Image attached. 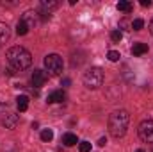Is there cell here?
Listing matches in <instances>:
<instances>
[{
	"mask_svg": "<svg viewBox=\"0 0 153 152\" xmlns=\"http://www.w3.org/2000/svg\"><path fill=\"white\" fill-rule=\"evenodd\" d=\"M128 122H130V116L125 109H119L109 116V132L111 136L119 140L126 134V129H128Z\"/></svg>",
	"mask_w": 153,
	"mask_h": 152,
	"instance_id": "cell-1",
	"label": "cell"
},
{
	"mask_svg": "<svg viewBox=\"0 0 153 152\" xmlns=\"http://www.w3.org/2000/svg\"><path fill=\"white\" fill-rule=\"evenodd\" d=\"M7 61H9V65L14 68V70H25V68H29L30 66V63H32V56H30V52L27 50V48H23V47H11L9 50H7Z\"/></svg>",
	"mask_w": 153,
	"mask_h": 152,
	"instance_id": "cell-2",
	"label": "cell"
},
{
	"mask_svg": "<svg viewBox=\"0 0 153 152\" xmlns=\"http://www.w3.org/2000/svg\"><path fill=\"white\" fill-rule=\"evenodd\" d=\"M103 70L102 68H98V66H91L85 74H84V84H85V88H89V90H98L102 84H103Z\"/></svg>",
	"mask_w": 153,
	"mask_h": 152,
	"instance_id": "cell-3",
	"label": "cell"
},
{
	"mask_svg": "<svg viewBox=\"0 0 153 152\" xmlns=\"http://www.w3.org/2000/svg\"><path fill=\"white\" fill-rule=\"evenodd\" d=\"M64 68V63H62V57L57 56V54H50L45 57V70L48 72V75L55 77V75H61Z\"/></svg>",
	"mask_w": 153,
	"mask_h": 152,
	"instance_id": "cell-4",
	"label": "cell"
},
{
	"mask_svg": "<svg viewBox=\"0 0 153 152\" xmlns=\"http://www.w3.org/2000/svg\"><path fill=\"white\" fill-rule=\"evenodd\" d=\"M137 132H139V138H141L143 141L153 143V120H144V122L139 125Z\"/></svg>",
	"mask_w": 153,
	"mask_h": 152,
	"instance_id": "cell-5",
	"label": "cell"
},
{
	"mask_svg": "<svg viewBox=\"0 0 153 152\" xmlns=\"http://www.w3.org/2000/svg\"><path fill=\"white\" fill-rule=\"evenodd\" d=\"M30 81H32V86H34V88H41V86H45V82L48 81V74L43 72V70H34Z\"/></svg>",
	"mask_w": 153,
	"mask_h": 152,
	"instance_id": "cell-6",
	"label": "cell"
},
{
	"mask_svg": "<svg viewBox=\"0 0 153 152\" xmlns=\"http://www.w3.org/2000/svg\"><path fill=\"white\" fill-rule=\"evenodd\" d=\"M2 123H4L5 129H14V127L18 125V114L11 113V111H7V114L4 113V116H2Z\"/></svg>",
	"mask_w": 153,
	"mask_h": 152,
	"instance_id": "cell-7",
	"label": "cell"
},
{
	"mask_svg": "<svg viewBox=\"0 0 153 152\" xmlns=\"http://www.w3.org/2000/svg\"><path fill=\"white\" fill-rule=\"evenodd\" d=\"M64 100H66V93L62 90H55V91L48 93V97H46L48 104H59V102H64Z\"/></svg>",
	"mask_w": 153,
	"mask_h": 152,
	"instance_id": "cell-8",
	"label": "cell"
},
{
	"mask_svg": "<svg viewBox=\"0 0 153 152\" xmlns=\"http://www.w3.org/2000/svg\"><path fill=\"white\" fill-rule=\"evenodd\" d=\"M20 20H23V22L29 25V29L36 27V25H38V22H39L38 13H36V11H27V13H23V16H22Z\"/></svg>",
	"mask_w": 153,
	"mask_h": 152,
	"instance_id": "cell-9",
	"label": "cell"
},
{
	"mask_svg": "<svg viewBox=\"0 0 153 152\" xmlns=\"http://www.w3.org/2000/svg\"><path fill=\"white\" fill-rule=\"evenodd\" d=\"M148 52V45L146 43H134L132 47V54L134 56H144Z\"/></svg>",
	"mask_w": 153,
	"mask_h": 152,
	"instance_id": "cell-10",
	"label": "cell"
},
{
	"mask_svg": "<svg viewBox=\"0 0 153 152\" xmlns=\"http://www.w3.org/2000/svg\"><path fill=\"white\" fill-rule=\"evenodd\" d=\"M9 38H11V31H9V27H7L4 22H0V43L9 41Z\"/></svg>",
	"mask_w": 153,
	"mask_h": 152,
	"instance_id": "cell-11",
	"label": "cell"
},
{
	"mask_svg": "<svg viewBox=\"0 0 153 152\" xmlns=\"http://www.w3.org/2000/svg\"><path fill=\"white\" fill-rule=\"evenodd\" d=\"M62 143H64L66 147H73V145H76V143H78L76 134H73V132H66V134L62 136Z\"/></svg>",
	"mask_w": 153,
	"mask_h": 152,
	"instance_id": "cell-12",
	"label": "cell"
},
{
	"mask_svg": "<svg viewBox=\"0 0 153 152\" xmlns=\"http://www.w3.org/2000/svg\"><path fill=\"white\" fill-rule=\"evenodd\" d=\"M16 106H18V109L23 113V111H27L29 109V97H25V95H20L18 99H16Z\"/></svg>",
	"mask_w": 153,
	"mask_h": 152,
	"instance_id": "cell-13",
	"label": "cell"
},
{
	"mask_svg": "<svg viewBox=\"0 0 153 152\" xmlns=\"http://www.w3.org/2000/svg\"><path fill=\"white\" fill-rule=\"evenodd\" d=\"M29 31H30V29H29V25H27L23 20H20V22L16 23V34H18V36H25Z\"/></svg>",
	"mask_w": 153,
	"mask_h": 152,
	"instance_id": "cell-14",
	"label": "cell"
},
{
	"mask_svg": "<svg viewBox=\"0 0 153 152\" xmlns=\"http://www.w3.org/2000/svg\"><path fill=\"white\" fill-rule=\"evenodd\" d=\"M117 9H119V11H123V13H132L134 5H132V2H126V0H119V2H117Z\"/></svg>",
	"mask_w": 153,
	"mask_h": 152,
	"instance_id": "cell-15",
	"label": "cell"
},
{
	"mask_svg": "<svg viewBox=\"0 0 153 152\" xmlns=\"http://www.w3.org/2000/svg\"><path fill=\"white\" fill-rule=\"evenodd\" d=\"M41 140L46 141V143L52 141V140H53V131H52V129H43V131H41Z\"/></svg>",
	"mask_w": 153,
	"mask_h": 152,
	"instance_id": "cell-16",
	"label": "cell"
},
{
	"mask_svg": "<svg viewBox=\"0 0 153 152\" xmlns=\"http://www.w3.org/2000/svg\"><path fill=\"white\" fill-rule=\"evenodd\" d=\"M143 27H144V20L137 18V20H134V22H132V31H141Z\"/></svg>",
	"mask_w": 153,
	"mask_h": 152,
	"instance_id": "cell-17",
	"label": "cell"
},
{
	"mask_svg": "<svg viewBox=\"0 0 153 152\" xmlns=\"http://www.w3.org/2000/svg\"><path fill=\"white\" fill-rule=\"evenodd\" d=\"M121 38H123V32H121L119 29H117V31H112V32H111V39H112L114 43H119V41H121Z\"/></svg>",
	"mask_w": 153,
	"mask_h": 152,
	"instance_id": "cell-18",
	"label": "cell"
},
{
	"mask_svg": "<svg viewBox=\"0 0 153 152\" xmlns=\"http://www.w3.org/2000/svg\"><path fill=\"white\" fill-rule=\"evenodd\" d=\"M78 150L80 152H91V143L89 141H80L78 143Z\"/></svg>",
	"mask_w": 153,
	"mask_h": 152,
	"instance_id": "cell-19",
	"label": "cell"
},
{
	"mask_svg": "<svg viewBox=\"0 0 153 152\" xmlns=\"http://www.w3.org/2000/svg\"><path fill=\"white\" fill-rule=\"evenodd\" d=\"M107 57H109V61H112V63H116V61H119V52H116V50H111L109 54H107Z\"/></svg>",
	"mask_w": 153,
	"mask_h": 152,
	"instance_id": "cell-20",
	"label": "cell"
},
{
	"mask_svg": "<svg viewBox=\"0 0 153 152\" xmlns=\"http://www.w3.org/2000/svg\"><path fill=\"white\" fill-rule=\"evenodd\" d=\"M119 29H125V31H132V23H130L128 20H125V18H123V20L119 22Z\"/></svg>",
	"mask_w": 153,
	"mask_h": 152,
	"instance_id": "cell-21",
	"label": "cell"
},
{
	"mask_svg": "<svg viewBox=\"0 0 153 152\" xmlns=\"http://www.w3.org/2000/svg\"><path fill=\"white\" fill-rule=\"evenodd\" d=\"M41 7L43 9H53V7H57V2H46V0H43L41 2Z\"/></svg>",
	"mask_w": 153,
	"mask_h": 152,
	"instance_id": "cell-22",
	"label": "cell"
},
{
	"mask_svg": "<svg viewBox=\"0 0 153 152\" xmlns=\"http://www.w3.org/2000/svg\"><path fill=\"white\" fill-rule=\"evenodd\" d=\"M141 5L143 7H150L152 5V0H141Z\"/></svg>",
	"mask_w": 153,
	"mask_h": 152,
	"instance_id": "cell-23",
	"label": "cell"
},
{
	"mask_svg": "<svg viewBox=\"0 0 153 152\" xmlns=\"http://www.w3.org/2000/svg\"><path fill=\"white\" fill-rule=\"evenodd\" d=\"M105 143H107V140H105V138H100V141H98V145H100V147H103Z\"/></svg>",
	"mask_w": 153,
	"mask_h": 152,
	"instance_id": "cell-24",
	"label": "cell"
},
{
	"mask_svg": "<svg viewBox=\"0 0 153 152\" xmlns=\"http://www.w3.org/2000/svg\"><path fill=\"white\" fill-rule=\"evenodd\" d=\"M62 84H64V86H70V84H71V81H70V79H62Z\"/></svg>",
	"mask_w": 153,
	"mask_h": 152,
	"instance_id": "cell-25",
	"label": "cell"
},
{
	"mask_svg": "<svg viewBox=\"0 0 153 152\" xmlns=\"http://www.w3.org/2000/svg\"><path fill=\"white\" fill-rule=\"evenodd\" d=\"M150 31H152V34H153V18H152V22H150Z\"/></svg>",
	"mask_w": 153,
	"mask_h": 152,
	"instance_id": "cell-26",
	"label": "cell"
},
{
	"mask_svg": "<svg viewBox=\"0 0 153 152\" xmlns=\"http://www.w3.org/2000/svg\"><path fill=\"white\" fill-rule=\"evenodd\" d=\"M135 152H144V150H143V149H139V150H135Z\"/></svg>",
	"mask_w": 153,
	"mask_h": 152,
	"instance_id": "cell-27",
	"label": "cell"
}]
</instances>
